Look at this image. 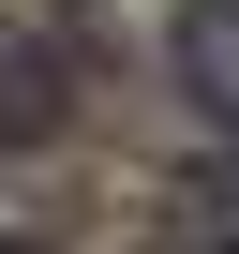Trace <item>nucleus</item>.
I'll list each match as a JSON object with an SVG mask.
<instances>
[{
    "mask_svg": "<svg viewBox=\"0 0 239 254\" xmlns=\"http://www.w3.org/2000/svg\"><path fill=\"white\" fill-rule=\"evenodd\" d=\"M165 75H179V105L209 120V135L239 150V0H179V30H165Z\"/></svg>",
    "mask_w": 239,
    "mask_h": 254,
    "instance_id": "1",
    "label": "nucleus"
},
{
    "mask_svg": "<svg viewBox=\"0 0 239 254\" xmlns=\"http://www.w3.org/2000/svg\"><path fill=\"white\" fill-rule=\"evenodd\" d=\"M45 120H60V60H45L30 30H0V150H15V135H45Z\"/></svg>",
    "mask_w": 239,
    "mask_h": 254,
    "instance_id": "2",
    "label": "nucleus"
}]
</instances>
